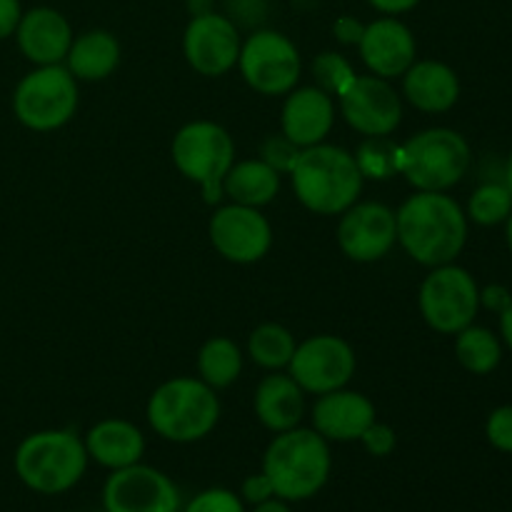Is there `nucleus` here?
Instances as JSON below:
<instances>
[{
    "mask_svg": "<svg viewBox=\"0 0 512 512\" xmlns=\"http://www.w3.org/2000/svg\"><path fill=\"white\" fill-rule=\"evenodd\" d=\"M358 358L348 340L338 335H313L295 348L288 375L308 395H325L345 388L353 380Z\"/></svg>",
    "mask_w": 512,
    "mask_h": 512,
    "instance_id": "nucleus-11",
    "label": "nucleus"
},
{
    "mask_svg": "<svg viewBox=\"0 0 512 512\" xmlns=\"http://www.w3.org/2000/svg\"><path fill=\"white\" fill-rule=\"evenodd\" d=\"M273 498H275V490L263 470L255 475H248V478L243 480V485H240V500H243L245 505H250V508H255V505L260 503H268V500Z\"/></svg>",
    "mask_w": 512,
    "mask_h": 512,
    "instance_id": "nucleus-36",
    "label": "nucleus"
},
{
    "mask_svg": "<svg viewBox=\"0 0 512 512\" xmlns=\"http://www.w3.org/2000/svg\"><path fill=\"white\" fill-rule=\"evenodd\" d=\"M88 458L105 470H123L140 463L145 455V435L130 420L108 418L95 423L83 438Z\"/></svg>",
    "mask_w": 512,
    "mask_h": 512,
    "instance_id": "nucleus-23",
    "label": "nucleus"
},
{
    "mask_svg": "<svg viewBox=\"0 0 512 512\" xmlns=\"http://www.w3.org/2000/svg\"><path fill=\"white\" fill-rule=\"evenodd\" d=\"M512 293L510 288L500 283H490L485 288H480V310H488V313L500 315L510 305Z\"/></svg>",
    "mask_w": 512,
    "mask_h": 512,
    "instance_id": "nucleus-37",
    "label": "nucleus"
},
{
    "mask_svg": "<svg viewBox=\"0 0 512 512\" xmlns=\"http://www.w3.org/2000/svg\"><path fill=\"white\" fill-rule=\"evenodd\" d=\"M330 470V443L313 428L300 425L275 435L263 455V473L273 485L275 498L285 503L315 498L328 485Z\"/></svg>",
    "mask_w": 512,
    "mask_h": 512,
    "instance_id": "nucleus-3",
    "label": "nucleus"
},
{
    "mask_svg": "<svg viewBox=\"0 0 512 512\" xmlns=\"http://www.w3.org/2000/svg\"><path fill=\"white\" fill-rule=\"evenodd\" d=\"M498 335L500 340H503L505 350H510L512 353V300L508 308L498 315Z\"/></svg>",
    "mask_w": 512,
    "mask_h": 512,
    "instance_id": "nucleus-41",
    "label": "nucleus"
},
{
    "mask_svg": "<svg viewBox=\"0 0 512 512\" xmlns=\"http://www.w3.org/2000/svg\"><path fill=\"white\" fill-rule=\"evenodd\" d=\"M368 3L385 15H400L413 10L420 0H368Z\"/></svg>",
    "mask_w": 512,
    "mask_h": 512,
    "instance_id": "nucleus-40",
    "label": "nucleus"
},
{
    "mask_svg": "<svg viewBox=\"0 0 512 512\" xmlns=\"http://www.w3.org/2000/svg\"><path fill=\"white\" fill-rule=\"evenodd\" d=\"M20 18H23L20 0H0V40L15 35Z\"/></svg>",
    "mask_w": 512,
    "mask_h": 512,
    "instance_id": "nucleus-38",
    "label": "nucleus"
},
{
    "mask_svg": "<svg viewBox=\"0 0 512 512\" xmlns=\"http://www.w3.org/2000/svg\"><path fill=\"white\" fill-rule=\"evenodd\" d=\"M398 243L395 210L378 200H358L340 213L338 245L355 263H378Z\"/></svg>",
    "mask_w": 512,
    "mask_h": 512,
    "instance_id": "nucleus-15",
    "label": "nucleus"
},
{
    "mask_svg": "<svg viewBox=\"0 0 512 512\" xmlns=\"http://www.w3.org/2000/svg\"><path fill=\"white\" fill-rule=\"evenodd\" d=\"M418 308L430 330L440 335H458L473 325L480 313L478 280L458 263L430 268L420 283Z\"/></svg>",
    "mask_w": 512,
    "mask_h": 512,
    "instance_id": "nucleus-9",
    "label": "nucleus"
},
{
    "mask_svg": "<svg viewBox=\"0 0 512 512\" xmlns=\"http://www.w3.org/2000/svg\"><path fill=\"white\" fill-rule=\"evenodd\" d=\"M355 163H358L363 178L370 180H388L398 175L400 163V145L390 140V135H378V138H365L360 148L355 150Z\"/></svg>",
    "mask_w": 512,
    "mask_h": 512,
    "instance_id": "nucleus-30",
    "label": "nucleus"
},
{
    "mask_svg": "<svg viewBox=\"0 0 512 512\" xmlns=\"http://www.w3.org/2000/svg\"><path fill=\"white\" fill-rule=\"evenodd\" d=\"M145 418L168 443H198L218 425L220 400L200 378H173L153 390Z\"/></svg>",
    "mask_w": 512,
    "mask_h": 512,
    "instance_id": "nucleus-5",
    "label": "nucleus"
},
{
    "mask_svg": "<svg viewBox=\"0 0 512 512\" xmlns=\"http://www.w3.org/2000/svg\"><path fill=\"white\" fill-rule=\"evenodd\" d=\"M288 175L300 205L315 215L345 213L358 203L365 183L355 155L330 143L300 150Z\"/></svg>",
    "mask_w": 512,
    "mask_h": 512,
    "instance_id": "nucleus-2",
    "label": "nucleus"
},
{
    "mask_svg": "<svg viewBox=\"0 0 512 512\" xmlns=\"http://www.w3.org/2000/svg\"><path fill=\"white\" fill-rule=\"evenodd\" d=\"M503 183L508 185V190L512 193V148L508 153V160H505V173H503Z\"/></svg>",
    "mask_w": 512,
    "mask_h": 512,
    "instance_id": "nucleus-43",
    "label": "nucleus"
},
{
    "mask_svg": "<svg viewBox=\"0 0 512 512\" xmlns=\"http://www.w3.org/2000/svg\"><path fill=\"white\" fill-rule=\"evenodd\" d=\"M170 155L190 183H198L208 205L223 198V178L235 163L233 135L213 120H193L175 133Z\"/></svg>",
    "mask_w": 512,
    "mask_h": 512,
    "instance_id": "nucleus-7",
    "label": "nucleus"
},
{
    "mask_svg": "<svg viewBox=\"0 0 512 512\" xmlns=\"http://www.w3.org/2000/svg\"><path fill=\"white\" fill-rule=\"evenodd\" d=\"M363 30L365 25L360 23V20L350 18V15H343V18L335 20L333 25L335 38H338L343 45H358L360 38H363Z\"/></svg>",
    "mask_w": 512,
    "mask_h": 512,
    "instance_id": "nucleus-39",
    "label": "nucleus"
},
{
    "mask_svg": "<svg viewBox=\"0 0 512 512\" xmlns=\"http://www.w3.org/2000/svg\"><path fill=\"white\" fill-rule=\"evenodd\" d=\"M180 512H245V503L233 490L208 488L195 495L193 500H188Z\"/></svg>",
    "mask_w": 512,
    "mask_h": 512,
    "instance_id": "nucleus-32",
    "label": "nucleus"
},
{
    "mask_svg": "<svg viewBox=\"0 0 512 512\" xmlns=\"http://www.w3.org/2000/svg\"><path fill=\"white\" fill-rule=\"evenodd\" d=\"M473 150L463 133L453 128H428L400 143L398 175L415 190L448 193L468 175Z\"/></svg>",
    "mask_w": 512,
    "mask_h": 512,
    "instance_id": "nucleus-6",
    "label": "nucleus"
},
{
    "mask_svg": "<svg viewBox=\"0 0 512 512\" xmlns=\"http://www.w3.org/2000/svg\"><path fill=\"white\" fill-rule=\"evenodd\" d=\"M358 443H363L365 453L373 455V458H388L395 450V445H398V435H395V430L390 428L388 423H378V420H375V423H370L368 430L360 435Z\"/></svg>",
    "mask_w": 512,
    "mask_h": 512,
    "instance_id": "nucleus-35",
    "label": "nucleus"
},
{
    "mask_svg": "<svg viewBox=\"0 0 512 512\" xmlns=\"http://www.w3.org/2000/svg\"><path fill=\"white\" fill-rule=\"evenodd\" d=\"M238 28L230 18L218 13H198L183 35V55L195 73L205 78H220L238 65Z\"/></svg>",
    "mask_w": 512,
    "mask_h": 512,
    "instance_id": "nucleus-16",
    "label": "nucleus"
},
{
    "mask_svg": "<svg viewBox=\"0 0 512 512\" xmlns=\"http://www.w3.org/2000/svg\"><path fill=\"white\" fill-rule=\"evenodd\" d=\"M345 123L365 138L393 135L403 123V98L378 75H355L353 83L338 95Z\"/></svg>",
    "mask_w": 512,
    "mask_h": 512,
    "instance_id": "nucleus-12",
    "label": "nucleus"
},
{
    "mask_svg": "<svg viewBox=\"0 0 512 512\" xmlns=\"http://www.w3.org/2000/svg\"><path fill=\"white\" fill-rule=\"evenodd\" d=\"M295 348H298L295 335L280 323H263L248 335L250 360L263 370H270V373L288 368Z\"/></svg>",
    "mask_w": 512,
    "mask_h": 512,
    "instance_id": "nucleus-28",
    "label": "nucleus"
},
{
    "mask_svg": "<svg viewBox=\"0 0 512 512\" xmlns=\"http://www.w3.org/2000/svg\"><path fill=\"white\" fill-rule=\"evenodd\" d=\"M278 193L280 173L260 158L233 163V168L223 178V195H228L233 203L248 205V208H263V205L273 203Z\"/></svg>",
    "mask_w": 512,
    "mask_h": 512,
    "instance_id": "nucleus-25",
    "label": "nucleus"
},
{
    "mask_svg": "<svg viewBox=\"0 0 512 512\" xmlns=\"http://www.w3.org/2000/svg\"><path fill=\"white\" fill-rule=\"evenodd\" d=\"M465 215L470 223L480 225V228H498V225L508 223L512 215V193L503 180H488L480 183L478 188L470 193L468 205H465Z\"/></svg>",
    "mask_w": 512,
    "mask_h": 512,
    "instance_id": "nucleus-29",
    "label": "nucleus"
},
{
    "mask_svg": "<svg viewBox=\"0 0 512 512\" xmlns=\"http://www.w3.org/2000/svg\"><path fill=\"white\" fill-rule=\"evenodd\" d=\"M208 235L218 255L228 263L253 265L270 253L273 245V228L270 220L260 213V208L230 203L215 210L210 218Z\"/></svg>",
    "mask_w": 512,
    "mask_h": 512,
    "instance_id": "nucleus-14",
    "label": "nucleus"
},
{
    "mask_svg": "<svg viewBox=\"0 0 512 512\" xmlns=\"http://www.w3.org/2000/svg\"><path fill=\"white\" fill-rule=\"evenodd\" d=\"M313 75H315V85L320 90H325L328 95L338 98L345 88L355 80V68L350 65V60L345 55L333 53V50H325L320 53L318 58L313 60Z\"/></svg>",
    "mask_w": 512,
    "mask_h": 512,
    "instance_id": "nucleus-31",
    "label": "nucleus"
},
{
    "mask_svg": "<svg viewBox=\"0 0 512 512\" xmlns=\"http://www.w3.org/2000/svg\"><path fill=\"white\" fill-rule=\"evenodd\" d=\"M250 512H293V510H290V503H285V500H280V498H273V500H268V503L255 505Z\"/></svg>",
    "mask_w": 512,
    "mask_h": 512,
    "instance_id": "nucleus-42",
    "label": "nucleus"
},
{
    "mask_svg": "<svg viewBox=\"0 0 512 512\" xmlns=\"http://www.w3.org/2000/svg\"><path fill=\"white\" fill-rule=\"evenodd\" d=\"M398 243L425 268L455 263L468 245L470 220L465 208L448 193L415 190L398 210Z\"/></svg>",
    "mask_w": 512,
    "mask_h": 512,
    "instance_id": "nucleus-1",
    "label": "nucleus"
},
{
    "mask_svg": "<svg viewBox=\"0 0 512 512\" xmlns=\"http://www.w3.org/2000/svg\"><path fill=\"white\" fill-rule=\"evenodd\" d=\"M460 93V75L443 60H415L403 75V98L420 113H448L458 105Z\"/></svg>",
    "mask_w": 512,
    "mask_h": 512,
    "instance_id": "nucleus-21",
    "label": "nucleus"
},
{
    "mask_svg": "<svg viewBox=\"0 0 512 512\" xmlns=\"http://www.w3.org/2000/svg\"><path fill=\"white\" fill-rule=\"evenodd\" d=\"M485 438L498 453L512 455V403L490 410L485 420Z\"/></svg>",
    "mask_w": 512,
    "mask_h": 512,
    "instance_id": "nucleus-33",
    "label": "nucleus"
},
{
    "mask_svg": "<svg viewBox=\"0 0 512 512\" xmlns=\"http://www.w3.org/2000/svg\"><path fill=\"white\" fill-rule=\"evenodd\" d=\"M313 430L328 443H355L375 423V405L358 390L340 388L318 395L313 405Z\"/></svg>",
    "mask_w": 512,
    "mask_h": 512,
    "instance_id": "nucleus-19",
    "label": "nucleus"
},
{
    "mask_svg": "<svg viewBox=\"0 0 512 512\" xmlns=\"http://www.w3.org/2000/svg\"><path fill=\"white\" fill-rule=\"evenodd\" d=\"M88 450L73 430H40L15 450V475L38 495H63L83 480Z\"/></svg>",
    "mask_w": 512,
    "mask_h": 512,
    "instance_id": "nucleus-4",
    "label": "nucleus"
},
{
    "mask_svg": "<svg viewBox=\"0 0 512 512\" xmlns=\"http://www.w3.org/2000/svg\"><path fill=\"white\" fill-rule=\"evenodd\" d=\"M78 100V80L63 63L38 65L15 85L13 113L28 130L50 133L73 120Z\"/></svg>",
    "mask_w": 512,
    "mask_h": 512,
    "instance_id": "nucleus-8",
    "label": "nucleus"
},
{
    "mask_svg": "<svg viewBox=\"0 0 512 512\" xmlns=\"http://www.w3.org/2000/svg\"><path fill=\"white\" fill-rule=\"evenodd\" d=\"M298 155H300L298 145L290 143L283 133L270 135V138H265L263 145H260V160H265V163H268L270 168L278 170L280 175L290 173V168H293Z\"/></svg>",
    "mask_w": 512,
    "mask_h": 512,
    "instance_id": "nucleus-34",
    "label": "nucleus"
},
{
    "mask_svg": "<svg viewBox=\"0 0 512 512\" xmlns=\"http://www.w3.org/2000/svg\"><path fill=\"white\" fill-rule=\"evenodd\" d=\"M505 243H508V250L512 255V215L508 218V223H505Z\"/></svg>",
    "mask_w": 512,
    "mask_h": 512,
    "instance_id": "nucleus-44",
    "label": "nucleus"
},
{
    "mask_svg": "<svg viewBox=\"0 0 512 512\" xmlns=\"http://www.w3.org/2000/svg\"><path fill=\"white\" fill-rule=\"evenodd\" d=\"M180 490L163 470L135 463L113 470L103 485L105 512H180Z\"/></svg>",
    "mask_w": 512,
    "mask_h": 512,
    "instance_id": "nucleus-13",
    "label": "nucleus"
},
{
    "mask_svg": "<svg viewBox=\"0 0 512 512\" xmlns=\"http://www.w3.org/2000/svg\"><path fill=\"white\" fill-rule=\"evenodd\" d=\"M255 418L260 420L270 433H285V430L298 428L305 415V393L288 373L265 375L255 388L253 398Z\"/></svg>",
    "mask_w": 512,
    "mask_h": 512,
    "instance_id": "nucleus-22",
    "label": "nucleus"
},
{
    "mask_svg": "<svg viewBox=\"0 0 512 512\" xmlns=\"http://www.w3.org/2000/svg\"><path fill=\"white\" fill-rule=\"evenodd\" d=\"M335 125V100L318 85L295 88L280 110V133L300 150L325 143Z\"/></svg>",
    "mask_w": 512,
    "mask_h": 512,
    "instance_id": "nucleus-18",
    "label": "nucleus"
},
{
    "mask_svg": "<svg viewBox=\"0 0 512 512\" xmlns=\"http://www.w3.org/2000/svg\"><path fill=\"white\" fill-rule=\"evenodd\" d=\"M358 50L370 75L385 80L403 78L405 70L418 60V43H415L413 30L400 23L395 15L365 25Z\"/></svg>",
    "mask_w": 512,
    "mask_h": 512,
    "instance_id": "nucleus-17",
    "label": "nucleus"
},
{
    "mask_svg": "<svg viewBox=\"0 0 512 512\" xmlns=\"http://www.w3.org/2000/svg\"><path fill=\"white\" fill-rule=\"evenodd\" d=\"M243 373V350L225 335L205 340L198 353V375L213 390L230 388Z\"/></svg>",
    "mask_w": 512,
    "mask_h": 512,
    "instance_id": "nucleus-27",
    "label": "nucleus"
},
{
    "mask_svg": "<svg viewBox=\"0 0 512 512\" xmlns=\"http://www.w3.org/2000/svg\"><path fill=\"white\" fill-rule=\"evenodd\" d=\"M65 68L75 80L98 83L110 78L120 65V43L108 30H88L70 43Z\"/></svg>",
    "mask_w": 512,
    "mask_h": 512,
    "instance_id": "nucleus-24",
    "label": "nucleus"
},
{
    "mask_svg": "<svg viewBox=\"0 0 512 512\" xmlns=\"http://www.w3.org/2000/svg\"><path fill=\"white\" fill-rule=\"evenodd\" d=\"M238 70L255 93L275 98L298 88L303 60L288 35L278 30H255L240 45Z\"/></svg>",
    "mask_w": 512,
    "mask_h": 512,
    "instance_id": "nucleus-10",
    "label": "nucleus"
},
{
    "mask_svg": "<svg viewBox=\"0 0 512 512\" xmlns=\"http://www.w3.org/2000/svg\"><path fill=\"white\" fill-rule=\"evenodd\" d=\"M15 38H18L20 53L30 63L60 65L65 63L75 35L63 13L53 8H33L20 18Z\"/></svg>",
    "mask_w": 512,
    "mask_h": 512,
    "instance_id": "nucleus-20",
    "label": "nucleus"
},
{
    "mask_svg": "<svg viewBox=\"0 0 512 512\" xmlns=\"http://www.w3.org/2000/svg\"><path fill=\"white\" fill-rule=\"evenodd\" d=\"M455 338V360L470 375H490L500 368L505 345L495 330L485 325H468Z\"/></svg>",
    "mask_w": 512,
    "mask_h": 512,
    "instance_id": "nucleus-26",
    "label": "nucleus"
}]
</instances>
